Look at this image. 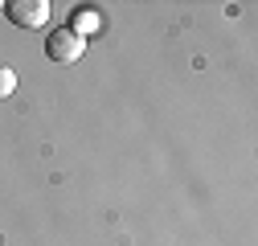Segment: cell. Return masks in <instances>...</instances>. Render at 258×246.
I'll use <instances>...</instances> for the list:
<instances>
[{"mask_svg":"<svg viewBox=\"0 0 258 246\" xmlns=\"http://www.w3.org/2000/svg\"><path fill=\"white\" fill-rule=\"evenodd\" d=\"M49 9H53L49 0H9L0 13H5L17 29H41L49 21Z\"/></svg>","mask_w":258,"mask_h":246,"instance_id":"7a4b0ae2","label":"cell"},{"mask_svg":"<svg viewBox=\"0 0 258 246\" xmlns=\"http://www.w3.org/2000/svg\"><path fill=\"white\" fill-rule=\"evenodd\" d=\"M17 90V70H9V66H0V99H9Z\"/></svg>","mask_w":258,"mask_h":246,"instance_id":"277c9868","label":"cell"},{"mask_svg":"<svg viewBox=\"0 0 258 246\" xmlns=\"http://www.w3.org/2000/svg\"><path fill=\"white\" fill-rule=\"evenodd\" d=\"M99 25H103V13L94 9V5H82V9H74V13H70V25H66V29H74L78 37H90Z\"/></svg>","mask_w":258,"mask_h":246,"instance_id":"3957f363","label":"cell"},{"mask_svg":"<svg viewBox=\"0 0 258 246\" xmlns=\"http://www.w3.org/2000/svg\"><path fill=\"white\" fill-rule=\"evenodd\" d=\"M86 53V37H78L74 29H53V33L45 37V57L49 61H57V66H70V61H78Z\"/></svg>","mask_w":258,"mask_h":246,"instance_id":"6da1fadb","label":"cell"}]
</instances>
